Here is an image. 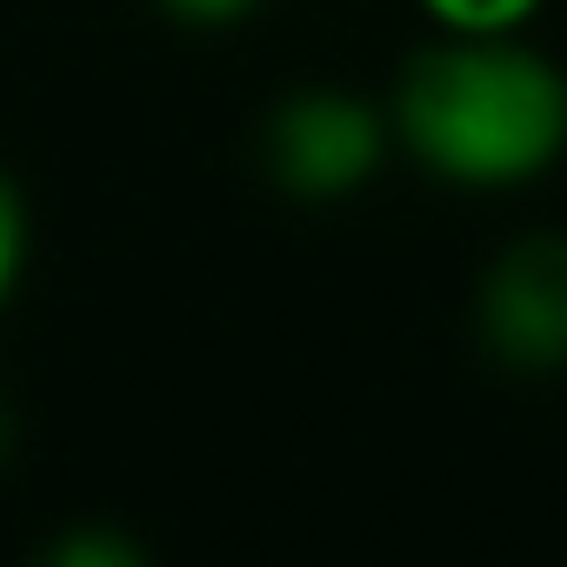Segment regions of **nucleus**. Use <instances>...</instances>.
<instances>
[{
  "label": "nucleus",
  "mask_w": 567,
  "mask_h": 567,
  "mask_svg": "<svg viewBox=\"0 0 567 567\" xmlns=\"http://www.w3.org/2000/svg\"><path fill=\"white\" fill-rule=\"evenodd\" d=\"M388 127L454 187H520L567 154V74L514 34H454L401 68Z\"/></svg>",
  "instance_id": "nucleus-1"
},
{
  "label": "nucleus",
  "mask_w": 567,
  "mask_h": 567,
  "mask_svg": "<svg viewBox=\"0 0 567 567\" xmlns=\"http://www.w3.org/2000/svg\"><path fill=\"white\" fill-rule=\"evenodd\" d=\"M447 34H514L540 14V0H421Z\"/></svg>",
  "instance_id": "nucleus-4"
},
{
  "label": "nucleus",
  "mask_w": 567,
  "mask_h": 567,
  "mask_svg": "<svg viewBox=\"0 0 567 567\" xmlns=\"http://www.w3.org/2000/svg\"><path fill=\"white\" fill-rule=\"evenodd\" d=\"M388 154V121L348 87H301L267 121V174L295 200H348Z\"/></svg>",
  "instance_id": "nucleus-2"
},
{
  "label": "nucleus",
  "mask_w": 567,
  "mask_h": 567,
  "mask_svg": "<svg viewBox=\"0 0 567 567\" xmlns=\"http://www.w3.org/2000/svg\"><path fill=\"white\" fill-rule=\"evenodd\" d=\"M481 341L514 374H554L567 368V234L540 227L507 240L474 295Z\"/></svg>",
  "instance_id": "nucleus-3"
},
{
  "label": "nucleus",
  "mask_w": 567,
  "mask_h": 567,
  "mask_svg": "<svg viewBox=\"0 0 567 567\" xmlns=\"http://www.w3.org/2000/svg\"><path fill=\"white\" fill-rule=\"evenodd\" d=\"M167 14H181V21H200V28H220V21H240V14H254L260 0H161Z\"/></svg>",
  "instance_id": "nucleus-7"
},
{
  "label": "nucleus",
  "mask_w": 567,
  "mask_h": 567,
  "mask_svg": "<svg viewBox=\"0 0 567 567\" xmlns=\"http://www.w3.org/2000/svg\"><path fill=\"white\" fill-rule=\"evenodd\" d=\"M21 267H28V200L21 187L0 174V308L21 288Z\"/></svg>",
  "instance_id": "nucleus-5"
},
{
  "label": "nucleus",
  "mask_w": 567,
  "mask_h": 567,
  "mask_svg": "<svg viewBox=\"0 0 567 567\" xmlns=\"http://www.w3.org/2000/svg\"><path fill=\"white\" fill-rule=\"evenodd\" d=\"M54 560H68V567H107V560H141L127 540H114V534H81V540H54Z\"/></svg>",
  "instance_id": "nucleus-6"
},
{
  "label": "nucleus",
  "mask_w": 567,
  "mask_h": 567,
  "mask_svg": "<svg viewBox=\"0 0 567 567\" xmlns=\"http://www.w3.org/2000/svg\"><path fill=\"white\" fill-rule=\"evenodd\" d=\"M0 447H8V414H0Z\"/></svg>",
  "instance_id": "nucleus-8"
}]
</instances>
